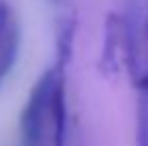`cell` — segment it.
Here are the masks:
<instances>
[{"mask_svg": "<svg viewBox=\"0 0 148 146\" xmlns=\"http://www.w3.org/2000/svg\"><path fill=\"white\" fill-rule=\"evenodd\" d=\"M15 22H17V19H15V15H13L11 4H9L7 0H0V39H2V34L7 32Z\"/></svg>", "mask_w": 148, "mask_h": 146, "instance_id": "cell-5", "label": "cell"}, {"mask_svg": "<svg viewBox=\"0 0 148 146\" xmlns=\"http://www.w3.org/2000/svg\"><path fill=\"white\" fill-rule=\"evenodd\" d=\"M64 58H58L56 80L49 97V138L52 146H64L67 140V97H64Z\"/></svg>", "mask_w": 148, "mask_h": 146, "instance_id": "cell-2", "label": "cell"}, {"mask_svg": "<svg viewBox=\"0 0 148 146\" xmlns=\"http://www.w3.org/2000/svg\"><path fill=\"white\" fill-rule=\"evenodd\" d=\"M140 88H142V90H146V93H148V75H146L144 80H140Z\"/></svg>", "mask_w": 148, "mask_h": 146, "instance_id": "cell-6", "label": "cell"}, {"mask_svg": "<svg viewBox=\"0 0 148 146\" xmlns=\"http://www.w3.org/2000/svg\"><path fill=\"white\" fill-rule=\"evenodd\" d=\"M17 49H19V26L17 22L13 24L0 39V82L9 75V71L13 69L15 58H17Z\"/></svg>", "mask_w": 148, "mask_h": 146, "instance_id": "cell-3", "label": "cell"}, {"mask_svg": "<svg viewBox=\"0 0 148 146\" xmlns=\"http://www.w3.org/2000/svg\"><path fill=\"white\" fill-rule=\"evenodd\" d=\"M56 80V67L45 71L32 86L28 103L22 114V131L26 146H41L45 140V129L49 127V97Z\"/></svg>", "mask_w": 148, "mask_h": 146, "instance_id": "cell-1", "label": "cell"}, {"mask_svg": "<svg viewBox=\"0 0 148 146\" xmlns=\"http://www.w3.org/2000/svg\"><path fill=\"white\" fill-rule=\"evenodd\" d=\"M137 146H148V93L142 90L137 101Z\"/></svg>", "mask_w": 148, "mask_h": 146, "instance_id": "cell-4", "label": "cell"}]
</instances>
